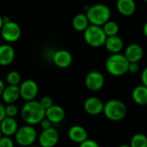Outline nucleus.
I'll list each match as a JSON object with an SVG mask.
<instances>
[{"mask_svg":"<svg viewBox=\"0 0 147 147\" xmlns=\"http://www.w3.org/2000/svg\"><path fill=\"white\" fill-rule=\"evenodd\" d=\"M6 82L9 85H18L21 83V75L16 71H11L6 76Z\"/></svg>","mask_w":147,"mask_h":147,"instance_id":"25","label":"nucleus"},{"mask_svg":"<svg viewBox=\"0 0 147 147\" xmlns=\"http://www.w3.org/2000/svg\"><path fill=\"white\" fill-rule=\"evenodd\" d=\"M40 125V127H41V129L43 130V129H47V128H49V127H52V123L47 119V118H44L40 123H39Z\"/></svg>","mask_w":147,"mask_h":147,"instance_id":"31","label":"nucleus"},{"mask_svg":"<svg viewBox=\"0 0 147 147\" xmlns=\"http://www.w3.org/2000/svg\"><path fill=\"white\" fill-rule=\"evenodd\" d=\"M84 38L89 46L92 47H99L104 45L107 36L101 26L91 24L84 31Z\"/></svg>","mask_w":147,"mask_h":147,"instance_id":"5","label":"nucleus"},{"mask_svg":"<svg viewBox=\"0 0 147 147\" xmlns=\"http://www.w3.org/2000/svg\"><path fill=\"white\" fill-rule=\"evenodd\" d=\"M20 97H22L24 101H32L34 100L39 92V86L37 83L32 79L24 80L21 83L19 86Z\"/></svg>","mask_w":147,"mask_h":147,"instance_id":"8","label":"nucleus"},{"mask_svg":"<svg viewBox=\"0 0 147 147\" xmlns=\"http://www.w3.org/2000/svg\"><path fill=\"white\" fill-rule=\"evenodd\" d=\"M102 30L107 37L117 35L119 33V30H120V27H119L118 23L112 20H109L107 22H105L102 26Z\"/></svg>","mask_w":147,"mask_h":147,"instance_id":"23","label":"nucleus"},{"mask_svg":"<svg viewBox=\"0 0 147 147\" xmlns=\"http://www.w3.org/2000/svg\"><path fill=\"white\" fill-rule=\"evenodd\" d=\"M0 31L3 39L9 43L17 41L22 34L20 26L12 21H9L8 22L3 23Z\"/></svg>","mask_w":147,"mask_h":147,"instance_id":"7","label":"nucleus"},{"mask_svg":"<svg viewBox=\"0 0 147 147\" xmlns=\"http://www.w3.org/2000/svg\"><path fill=\"white\" fill-rule=\"evenodd\" d=\"M21 115L28 125H37L45 118V109L40 106V102L32 100L26 102L22 109Z\"/></svg>","mask_w":147,"mask_h":147,"instance_id":"1","label":"nucleus"},{"mask_svg":"<svg viewBox=\"0 0 147 147\" xmlns=\"http://www.w3.org/2000/svg\"><path fill=\"white\" fill-rule=\"evenodd\" d=\"M141 82H142V85H145L147 87V68H145L142 72H141Z\"/></svg>","mask_w":147,"mask_h":147,"instance_id":"32","label":"nucleus"},{"mask_svg":"<svg viewBox=\"0 0 147 147\" xmlns=\"http://www.w3.org/2000/svg\"><path fill=\"white\" fill-rule=\"evenodd\" d=\"M102 113L109 121H120L127 116V108L123 102L118 99H111L104 103Z\"/></svg>","mask_w":147,"mask_h":147,"instance_id":"4","label":"nucleus"},{"mask_svg":"<svg viewBox=\"0 0 147 147\" xmlns=\"http://www.w3.org/2000/svg\"><path fill=\"white\" fill-rule=\"evenodd\" d=\"M116 8L121 15L131 16L135 13L136 3L134 0H117Z\"/></svg>","mask_w":147,"mask_h":147,"instance_id":"19","label":"nucleus"},{"mask_svg":"<svg viewBox=\"0 0 147 147\" xmlns=\"http://www.w3.org/2000/svg\"><path fill=\"white\" fill-rule=\"evenodd\" d=\"M2 136H3V135H2V133H1V131H0V138H1Z\"/></svg>","mask_w":147,"mask_h":147,"instance_id":"39","label":"nucleus"},{"mask_svg":"<svg viewBox=\"0 0 147 147\" xmlns=\"http://www.w3.org/2000/svg\"><path fill=\"white\" fill-rule=\"evenodd\" d=\"M104 76L97 71H90L84 79L85 86L90 91H99L104 86Z\"/></svg>","mask_w":147,"mask_h":147,"instance_id":"10","label":"nucleus"},{"mask_svg":"<svg viewBox=\"0 0 147 147\" xmlns=\"http://www.w3.org/2000/svg\"><path fill=\"white\" fill-rule=\"evenodd\" d=\"M132 98L135 103L140 106L147 104V87L145 85L136 86L132 92Z\"/></svg>","mask_w":147,"mask_h":147,"instance_id":"21","label":"nucleus"},{"mask_svg":"<svg viewBox=\"0 0 147 147\" xmlns=\"http://www.w3.org/2000/svg\"><path fill=\"white\" fill-rule=\"evenodd\" d=\"M3 100L7 104H12L18 101L20 98L19 86L18 85H8L4 87L1 95Z\"/></svg>","mask_w":147,"mask_h":147,"instance_id":"17","label":"nucleus"},{"mask_svg":"<svg viewBox=\"0 0 147 147\" xmlns=\"http://www.w3.org/2000/svg\"><path fill=\"white\" fill-rule=\"evenodd\" d=\"M119 147H130V146H129V145H126V144H125V145H121V146H120Z\"/></svg>","mask_w":147,"mask_h":147,"instance_id":"37","label":"nucleus"},{"mask_svg":"<svg viewBox=\"0 0 147 147\" xmlns=\"http://www.w3.org/2000/svg\"><path fill=\"white\" fill-rule=\"evenodd\" d=\"M28 147H40V146H30Z\"/></svg>","mask_w":147,"mask_h":147,"instance_id":"38","label":"nucleus"},{"mask_svg":"<svg viewBox=\"0 0 147 147\" xmlns=\"http://www.w3.org/2000/svg\"><path fill=\"white\" fill-rule=\"evenodd\" d=\"M4 84H3V82L0 79V96H1V95H2V93H3V89H4Z\"/></svg>","mask_w":147,"mask_h":147,"instance_id":"34","label":"nucleus"},{"mask_svg":"<svg viewBox=\"0 0 147 147\" xmlns=\"http://www.w3.org/2000/svg\"><path fill=\"white\" fill-rule=\"evenodd\" d=\"M124 55L128 62H140L144 56V51L141 46L133 43L127 46Z\"/></svg>","mask_w":147,"mask_h":147,"instance_id":"16","label":"nucleus"},{"mask_svg":"<svg viewBox=\"0 0 147 147\" xmlns=\"http://www.w3.org/2000/svg\"><path fill=\"white\" fill-rule=\"evenodd\" d=\"M3 17L0 16V30H1V28H2V27H3Z\"/></svg>","mask_w":147,"mask_h":147,"instance_id":"36","label":"nucleus"},{"mask_svg":"<svg viewBox=\"0 0 147 147\" xmlns=\"http://www.w3.org/2000/svg\"><path fill=\"white\" fill-rule=\"evenodd\" d=\"M86 16L89 22L96 26H102L110 20L111 10L109 7L103 3H96L90 6L86 10Z\"/></svg>","mask_w":147,"mask_h":147,"instance_id":"2","label":"nucleus"},{"mask_svg":"<svg viewBox=\"0 0 147 147\" xmlns=\"http://www.w3.org/2000/svg\"><path fill=\"white\" fill-rule=\"evenodd\" d=\"M104 46L109 53H119L122 50L124 47V43L122 39L117 34V35L107 37L104 42Z\"/></svg>","mask_w":147,"mask_h":147,"instance_id":"20","label":"nucleus"},{"mask_svg":"<svg viewBox=\"0 0 147 147\" xmlns=\"http://www.w3.org/2000/svg\"><path fill=\"white\" fill-rule=\"evenodd\" d=\"M4 111L5 115L8 117H13L15 118L18 115V108L15 105V103L12 104H7V106H4Z\"/></svg>","mask_w":147,"mask_h":147,"instance_id":"26","label":"nucleus"},{"mask_svg":"<svg viewBox=\"0 0 147 147\" xmlns=\"http://www.w3.org/2000/svg\"><path fill=\"white\" fill-rule=\"evenodd\" d=\"M53 61L56 66L59 68H67L72 63V55L70 52L60 49L53 54Z\"/></svg>","mask_w":147,"mask_h":147,"instance_id":"13","label":"nucleus"},{"mask_svg":"<svg viewBox=\"0 0 147 147\" xmlns=\"http://www.w3.org/2000/svg\"><path fill=\"white\" fill-rule=\"evenodd\" d=\"M59 140V132L54 127L43 129L38 137L40 147H55Z\"/></svg>","mask_w":147,"mask_h":147,"instance_id":"9","label":"nucleus"},{"mask_svg":"<svg viewBox=\"0 0 147 147\" xmlns=\"http://www.w3.org/2000/svg\"><path fill=\"white\" fill-rule=\"evenodd\" d=\"M104 103L96 96H90L87 98L84 103V109L90 115H98L102 113Z\"/></svg>","mask_w":147,"mask_h":147,"instance_id":"12","label":"nucleus"},{"mask_svg":"<svg viewBox=\"0 0 147 147\" xmlns=\"http://www.w3.org/2000/svg\"><path fill=\"white\" fill-rule=\"evenodd\" d=\"M0 147H15L14 141L8 136H2L0 138Z\"/></svg>","mask_w":147,"mask_h":147,"instance_id":"27","label":"nucleus"},{"mask_svg":"<svg viewBox=\"0 0 147 147\" xmlns=\"http://www.w3.org/2000/svg\"><path fill=\"white\" fill-rule=\"evenodd\" d=\"M15 59V50L9 44L0 46V65L6 66L10 65Z\"/></svg>","mask_w":147,"mask_h":147,"instance_id":"18","label":"nucleus"},{"mask_svg":"<svg viewBox=\"0 0 147 147\" xmlns=\"http://www.w3.org/2000/svg\"><path fill=\"white\" fill-rule=\"evenodd\" d=\"M65 117V109L59 105H52L45 110V118H47L52 124H59L64 121Z\"/></svg>","mask_w":147,"mask_h":147,"instance_id":"11","label":"nucleus"},{"mask_svg":"<svg viewBox=\"0 0 147 147\" xmlns=\"http://www.w3.org/2000/svg\"><path fill=\"white\" fill-rule=\"evenodd\" d=\"M15 139L16 143L22 147L33 146L37 140L36 129L31 125H25L18 127L15 134Z\"/></svg>","mask_w":147,"mask_h":147,"instance_id":"6","label":"nucleus"},{"mask_svg":"<svg viewBox=\"0 0 147 147\" xmlns=\"http://www.w3.org/2000/svg\"><path fill=\"white\" fill-rule=\"evenodd\" d=\"M130 147H147V138L144 134H134L130 141Z\"/></svg>","mask_w":147,"mask_h":147,"instance_id":"24","label":"nucleus"},{"mask_svg":"<svg viewBox=\"0 0 147 147\" xmlns=\"http://www.w3.org/2000/svg\"><path fill=\"white\" fill-rule=\"evenodd\" d=\"M5 111H4V105L0 102V122L3 121V119L5 117Z\"/></svg>","mask_w":147,"mask_h":147,"instance_id":"33","label":"nucleus"},{"mask_svg":"<svg viewBox=\"0 0 147 147\" xmlns=\"http://www.w3.org/2000/svg\"><path fill=\"white\" fill-rule=\"evenodd\" d=\"M68 137L72 142L81 144L88 139V133L84 127L79 125H74L69 128Z\"/></svg>","mask_w":147,"mask_h":147,"instance_id":"15","label":"nucleus"},{"mask_svg":"<svg viewBox=\"0 0 147 147\" xmlns=\"http://www.w3.org/2000/svg\"><path fill=\"white\" fill-rule=\"evenodd\" d=\"M128 60L124 54L112 53L105 62V67L107 71L114 77H121L127 72Z\"/></svg>","mask_w":147,"mask_h":147,"instance_id":"3","label":"nucleus"},{"mask_svg":"<svg viewBox=\"0 0 147 147\" xmlns=\"http://www.w3.org/2000/svg\"><path fill=\"white\" fill-rule=\"evenodd\" d=\"M89 20L85 14L80 13L74 16L72 20V27L78 32H84L89 26Z\"/></svg>","mask_w":147,"mask_h":147,"instance_id":"22","label":"nucleus"},{"mask_svg":"<svg viewBox=\"0 0 147 147\" xmlns=\"http://www.w3.org/2000/svg\"><path fill=\"white\" fill-rule=\"evenodd\" d=\"M144 34H145V35L146 36L147 35V23H145V25H144Z\"/></svg>","mask_w":147,"mask_h":147,"instance_id":"35","label":"nucleus"},{"mask_svg":"<svg viewBox=\"0 0 147 147\" xmlns=\"http://www.w3.org/2000/svg\"><path fill=\"white\" fill-rule=\"evenodd\" d=\"M140 71V65L139 62H129L127 71L131 73H136Z\"/></svg>","mask_w":147,"mask_h":147,"instance_id":"30","label":"nucleus"},{"mask_svg":"<svg viewBox=\"0 0 147 147\" xmlns=\"http://www.w3.org/2000/svg\"><path fill=\"white\" fill-rule=\"evenodd\" d=\"M142 1H143V2H146L147 0H142Z\"/></svg>","mask_w":147,"mask_h":147,"instance_id":"40","label":"nucleus"},{"mask_svg":"<svg viewBox=\"0 0 147 147\" xmlns=\"http://www.w3.org/2000/svg\"><path fill=\"white\" fill-rule=\"evenodd\" d=\"M39 102H40V106H41L45 110H46L47 109L50 108L52 105H53V101L52 97H50V96H44V97H42L41 100H40Z\"/></svg>","mask_w":147,"mask_h":147,"instance_id":"28","label":"nucleus"},{"mask_svg":"<svg viewBox=\"0 0 147 147\" xmlns=\"http://www.w3.org/2000/svg\"><path fill=\"white\" fill-rule=\"evenodd\" d=\"M18 127V123L13 117L5 116L0 122V131L3 136L11 137L15 135Z\"/></svg>","mask_w":147,"mask_h":147,"instance_id":"14","label":"nucleus"},{"mask_svg":"<svg viewBox=\"0 0 147 147\" xmlns=\"http://www.w3.org/2000/svg\"><path fill=\"white\" fill-rule=\"evenodd\" d=\"M79 147H100V146L96 140L87 139L86 140L79 144Z\"/></svg>","mask_w":147,"mask_h":147,"instance_id":"29","label":"nucleus"}]
</instances>
